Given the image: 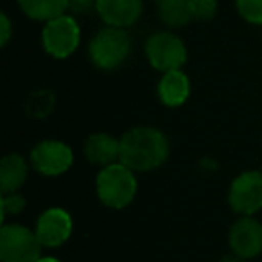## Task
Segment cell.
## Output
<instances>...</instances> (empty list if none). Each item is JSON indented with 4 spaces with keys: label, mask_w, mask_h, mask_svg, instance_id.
I'll use <instances>...</instances> for the list:
<instances>
[{
    "label": "cell",
    "mask_w": 262,
    "mask_h": 262,
    "mask_svg": "<svg viewBox=\"0 0 262 262\" xmlns=\"http://www.w3.org/2000/svg\"><path fill=\"white\" fill-rule=\"evenodd\" d=\"M169 153V139L158 127L137 126L120 137V162L135 172H149L162 167Z\"/></svg>",
    "instance_id": "obj_1"
},
{
    "label": "cell",
    "mask_w": 262,
    "mask_h": 262,
    "mask_svg": "<svg viewBox=\"0 0 262 262\" xmlns=\"http://www.w3.org/2000/svg\"><path fill=\"white\" fill-rule=\"evenodd\" d=\"M194 20L198 22H210L217 13V0H192Z\"/></svg>",
    "instance_id": "obj_19"
},
{
    "label": "cell",
    "mask_w": 262,
    "mask_h": 262,
    "mask_svg": "<svg viewBox=\"0 0 262 262\" xmlns=\"http://www.w3.org/2000/svg\"><path fill=\"white\" fill-rule=\"evenodd\" d=\"M146 58L155 70L165 74L182 70L187 63V47L178 34L171 31H158L146 41Z\"/></svg>",
    "instance_id": "obj_6"
},
{
    "label": "cell",
    "mask_w": 262,
    "mask_h": 262,
    "mask_svg": "<svg viewBox=\"0 0 262 262\" xmlns=\"http://www.w3.org/2000/svg\"><path fill=\"white\" fill-rule=\"evenodd\" d=\"M11 36H13L11 18H9L6 13H2V15H0V43H2V47H6V45L9 43Z\"/></svg>",
    "instance_id": "obj_21"
},
{
    "label": "cell",
    "mask_w": 262,
    "mask_h": 262,
    "mask_svg": "<svg viewBox=\"0 0 262 262\" xmlns=\"http://www.w3.org/2000/svg\"><path fill=\"white\" fill-rule=\"evenodd\" d=\"M81 43V27L70 13L43 24L41 47L51 58L67 59L77 51Z\"/></svg>",
    "instance_id": "obj_5"
},
{
    "label": "cell",
    "mask_w": 262,
    "mask_h": 262,
    "mask_svg": "<svg viewBox=\"0 0 262 262\" xmlns=\"http://www.w3.org/2000/svg\"><path fill=\"white\" fill-rule=\"evenodd\" d=\"M38 262H61V260H58L56 257H41Z\"/></svg>",
    "instance_id": "obj_23"
},
{
    "label": "cell",
    "mask_w": 262,
    "mask_h": 262,
    "mask_svg": "<svg viewBox=\"0 0 262 262\" xmlns=\"http://www.w3.org/2000/svg\"><path fill=\"white\" fill-rule=\"evenodd\" d=\"M239 16L251 26H262V0H235Z\"/></svg>",
    "instance_id": "obj_17"
},
{
    "label": "cell",
    "mask_w": 262,
    "mask_h": 262,
    "mask_svg": "<svg viewBox=\"0 0 262 262\" xmlns=\"http://www.w3.org/2000/svg\"><path fill=\"white\" fill-rule=\"evenodd\" d=\"M219 262H244V258H241L239 255H235V253H228V255H225Z\"/></svg>",
    "instance_id": "obj_22"
},
{
    "label": "cell",
    "mask_w": 262,
    "mask_h": 262,
    "mask_svg": "<svg viewBox=\"0 0 262 262\" xmlns=\"http://www.w3.org/2000/svg\"><path fill=\"white\" fill-rule=\"evenodd\" d=\"M27 160L18 153H9L0 162V192H20L29 176Z\"/></svg>",
    "instance_id": "obj_14"
},
{
    "label": "cell",
    "mask_w": 262,
    "mask_h": 262,
    "mask_svg": "<svg viewBox=\"0 0 262 262\" xmlns=\"http://www.w3.org/2000/svg\"><path fill=\"white\" fill-rule=\"evenodd\" d=\"M43 244L36 232L18 223H2L0 228V260L2 262H38Z\"/></svg>",
    "instance_id": "obj_4"
},
{
    "label": "cell",
    "mask_w": 262,
    "mask_h": 262,
    "mask_svg": "<svg viewBox=\"0 0 262 262\" xmlns=\"http://www.w3.org/2000/svg\"><path fill=\"white\" fill-rule=\"evenodd\" d=\"M95 13L110 27L135 26L144 13V0H97Z\"/></svg>",
    "instance_id": "obj_11"
},
{
    "label": "cell",
    "mask_w": 262,
    "mask_h": 262,
    "mask_svg": "<svg viewBox=\"0 0 262 262\" xmlns=\"http://www.w3.org/2000/svg\"><path fill=\"white\" fill-rule=\"evenodd\" d=\"M40 243L43 248H59L72 237L74 221L70 212L59 207H51L40 214L34 226Z\"/></svg>",
    "instance_id": "obj_9"
},
{
    "label": "cell",
    "mask_w": 262,
    "mask_h": 262,
    "mask_svg": "<svg viewBox=\"0 0 262 262\" xmlns=\"http://www.w3.org/2000/svg\"><path fill=\"white\" fill-rule=\"evenodd\" d=\"M83 151L90 164L101 169L108 167L115 162H120V139H115L104 131H99L88 137Z\"/></svg>",
    "instance_id": "obj_12"
},
{
    "label": "cell",
    "mask_w": 262,
    "mask_h": 262,
    "mask_svg": "<svg viewBox=\"0 0 262 262\" xmlns=\"http://www.w3.org/2000/svg\"><path fill=\"white\" fill-rule=\"evenodd\" d=\"M158 99L167 108H180L190 97V79L183 70H171L162 74L157 84Z\"/></svg>",
    "instance_id": "obj_13"
},
{
    "label": "cell",
    "mask_w": 262,
    "mask_h": 262,
    "mask_svg": "<svg viewBox=\"0 0 262 262\" xmlns=\"http://www.w3.org/2000/svg\"><path fill=\"white\" fill-rule=\"evenodd\" d=\"M29 164L38 174L56 178L65 174L74 165V151L61 140H41L31 149Z\"/></svg>",
    "instance_id": "obj_7"
},
{
    "label": "cell",
    "mask_w": 262,
    "mask_h": 262,
    "mask_svg": "<svg viewBox=\"0 0 262 262\" xmlns=\"http://www.w3.org/2000/svg\"><path fill=\"white\" fill-rule=\"evenodd\" d=\"M228 205L237 215H255L262 210V171H244L232 180Z\"/></svg>",
    "instance_id": "obj_8"
},
{
    "label": "cell",
    "mask_w": 262,
    "mask_h": 262,
    "mask_svg": "<svg viewBox=\"0 0 262 262\" xmlns=\"http://www.w3.org/2000/svg\"><path fill=\"white\" fill-rule=\"evenodd\" d=\"M133 49V41L126 29L102 27L92 36L88 43V58L99 70H117L127 61Z\"/></svg>",
    "instance_id": "obj_3"
},
{
    "label": "cell",
    "mask_w": 262,
    "mask_h": 262,
    "mask_svg": "<svg viewBox=\"0 0 262 262\" xmlns=\"http://www.w3.org/2000/svg\"><path fill=\"white\" fill-rule=\"evenodd\" d=\"M139 190L135 171H131L122 162L102 167L95 176V194L104 207L122 210L133 203Z\"/></svg>",
    "instance_id": "obj_2"
},
{
    "label": "cell",
    "mask_w": 262,
    "mask_h": 262,
    "mask_svg": "<svg viewBox=\"0 0 262 262\" xmlns=\"http://www.w3.org/2000/svg\"><path fill=\"white\" fill-rule=\"evenodd\" d=\"M228 244L232 253L244 260L262 253V223L253 215H241L228 232Z\"/></svg>",
    "instance_id": "obj_10"
},
{
    "label": "cell",
    "mask_w": 262,
    "mask_h": 262,
    "mask_svg": "<svg viewBox=\"0 0 262 262\" xmlns=\"http://www.w3.org/2000/svg\"><path fill=\"white\" fill-rule=\"evenodd\" d=\"M157 2H160V0H157Z\"/></svg>",
    "instance_id": "obj_24"
},
{
    "label": "cell",
    "mask_w": 262,
    "mask_h": 262,
    "mask_svg": "<svg viewBox=\"0 0 262 262\" xmlns=\"http://www.w3.org/2000/svg\"><path fill=\"white\" fill-rule=\"evenodd\" d=\"M158 16L169 29H180L194 22L192 0H160Z\"/></svg>",
    "instance_id": "obj_16"
},
{
    "label": "cell",
    "mask_w": 262,
    "mask_h": 262,
    "mask_svg": "<svg viewBox=\"0 0 262 262\" xmlns=\"http://www.w3.org/2000/svg\"><path fill=\"white\" fill-rule=\"evenodd\" d=\"M27 18L47 24L69 13V0H16Z\"/></svg>",
    "instance_id": "obj_15"
},
{
    "label": "cell",
    "mask_w": 262,
    "mask_h": 262,
    "mask_svg": "<svg viewBox=\"0 0 262 262\" xmlns=\"http://www.w3.org/2000/svg\"><path fill=\"white\" fill-rule=\"evenodd\" d=\"M260 171H262V169H260Z\"/></svg>",
    "instance_id": "obj_25"
},
{
    "label": "cell",
    "mask_w": 262,
    "mask_h": 262,
    "mask_svg": "<svg viewBox=\"0 0 262 262\" xmlns=\"http://www.w3.org/2000/svg\"><path fill=\"white\" fill-rule=\"evenodd\" d=\"M26 198L20 192H9L2 194V201H0V208H2V223L8 215H18L26 210Z\"/></svg>",
    "instance_id": "obj_18"
},
{
    "label": "cell",
    "mask_w": 262,
    "mask_h": 262,
    "mask_svg": "<svg viewBox=\"0 0 262 262\" xmlns=\"http://www.w3.org/2000/svg\"><path fill=\"white\" fill-rule=\"evenodd\" d=\"M97 0H69L70 15H84V13L95 11Z\"/></svg>",
    "instance_id": "obj_20"
}]
</instances>
